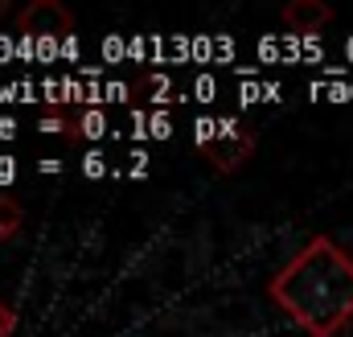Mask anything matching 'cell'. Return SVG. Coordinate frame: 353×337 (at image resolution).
<instances>
[{
  "mask_svg": "<svg viewBox=\"0 0 353 337\" xmlns=\"http://www.w3.org/2000/svg\"><path fill=\"white\" fill-rule=\"evenodd\" d=\"M197 148H201V157L218 168V173H234L239 165L251 161V153H255V136H251L247 128H234V124H226L222 132L210 128V124H201V132H197Z\"/></svg>",
  "mask_w": 353,
  "mask_h": 337,
  "instance_id": "2",
  "label": "cell"
},
{
  "mask_svg": "<svg viewBox=\"0 0 353 337\" xmlns=\"http://www.w3.org/2000/svg\"><path fill=\"white\" fill-rule=\"evenodd\" d=\"M283 21H288L292 33H321L333 21V8L325 0H292L283 8Z\"/></svg>",
  "mask_w": 353,
  "mask_h": 337,
  "instance_id": "4",
  "label": "cell"
},
{
  "mask_svg": "<svg viewBox=\"0 0 353 337\" xmlns=\"http://www.w3.org/2000/svg\"><path fill=\"white\" fill-rule=\"evenodd\" d=\"M271 296L308 337L341 334L353 321V259L329 235H316L271 280Z\"/></svg>",
  "mask_w": 353,
  "mask_h": 337,
  "instance_id": "1",
  "label": "cell"
},
{
  "mask_svg": "<svg viewBox=\"0 0 353 337\" xmlns=\"http://www.w3.org/2000/svg\"><path fill=\"white\" fill-rule=\"evenodd\" d=\"M41 132L46 136H79V119H70L62 111H46L41 115Z\"/></svg>",
  "mask_w": 353,
  "mask_h": 337,
  "instance_id": "6",
  "label": "cell"
},
{
  "mask_svg": "<svg viewBox=\"0 0 353 337\" xmlns=\"http://www.w3.org/2000/svg\"><path fill=\"white\" fill-rule=\"evenodd\" d=\"M79 136H90V140L103 136V115H99V111H87V115L79 119Z\"/></svg>",
  "mask_w": 353,
  "mask_h": 337,
  "instance_id": "7",
  "label": "cell"
},
{
  "mask_svg": "<svg viewBox=\"0 0 353 337\" xmlns=\"http://www.w3.org/2000/svg\"><path fill=\"white\" fill-rule=\"evenodd\" d=\"M17 29L25 37H66L74 33V17L62 0H33L17 12Z\"/></svg>",
  "mask_w": 353,
  "mask_h": 337,
  "instance_id": "3",
  "label": "cell"
},
{
  "mask_svg": "<svg viewBox=\"0 0 353 337\" xmlns=\"http://www.w3.org/2000/svg\"><path fill=\"white\" fill-rule=\"evenodd\" d=\"M4 8H8V4H4V0H0V12H4Z\"/></svg>",
  "mask_w": 353,
  "mask_h": 337,
  "instance_id": "10",
  "label": "cell"
},
{
  "mask_svg": "<svg viewBox=\"0 0 353 337\" xmlns=\"http://www.w3.org/2000/svg\"><path fill=\"white\" fill-rule=\"evenodd\" d=\"M12 329H17V313L0 300V337H12Z\"/></svg>",
  "mask_w": 353,
  "mask_h": 337,
  "instance_id": "8",
  "label": "cell"
},
{
  "mask_svg": "<svg viewBox=\"0 0 353 337\" xmlns=\"http://www.w3.org/2000/svg\"><path fill=\"white\" fill-rule=\"evenodd\" d=\"M21 227H25V210H21V202L0 198V243H4V239H12Z\"/></svg>",
  "mask_w": 353,
  "mask_h": 337,
  "instance_id": "5",
  "label": "cell"
},
{
  "mask_svg": "<svg viewBox=\"0 0 353 337\" xmlns=\"http://www.w3.org/2000/svg\"><path fill=\"white\" fill-rule=\"evenodd\" d=\"M87 173H90V177H99V173H103V161H99V157H90V161H87Z\"/></svg>",
  "mask_w": 353,
  "mask_h": 337,
  "instance_id": "9",
  "label": "cell"
}]
</instances>
